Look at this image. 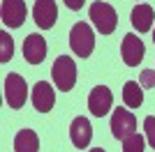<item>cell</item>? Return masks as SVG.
Here are the masks:
<instances>
[{"instance_id": "6da1fadb", "label": "cell", "mask_w": 155, "mask_h": 152, "mask_svg": "<svg viewBox=\"0 0 155 152\" xmlns=\"http://www.w3.org/2000/svg\"><path fill=\"white\" fill-rule=\"evenodd\" d=\"M70 49L74 51V55L79 58H91L93 49H95V32L88 23L79 21L72 25L70 30Z\"/></svg>"}, {"instance_id": "7a4b0ae2", "label": "cell", "mask_w": 155, "mask_h": 152, "mask_svg": "<svg viewBox=\"0 0 155 152\" xmlns=\"http://www.w3.org/2000/svg\"><path fill=\"white\" fill-rule=\"evenodd\" d=\"M51 76H53V83H56V88L60 92H70L77 85V62L70 55L56 58V62L51 67Z\"/></svg>"}, {"instance_id": "3957f363", "label": "cell", "mask_w": 155, "mask_h": 152, "mask_svg": "<svg viewBox=\"0 0 155 152\" xmlns=\"http://www.w3.org/2000/svg\"><path fill=\"white\" fill-rule=\"evenodd\" d=\"M91 21L97 28V32L111 35L118 25V14L109 2H102V0H100V2H93L91 5Z\"/></svg>"}, {"instance_id": "277c9868", "label": "cell", "mask_w": 155, "mask_h": 152, "mask_svg": "<svg viewBox=\"0 0 155 152\" xmlns=\"http://www.w3.org/2000/svg\"><path fill=\"white\" fill-rule=\"evenodd\" d=\"M28 99V85L21 74H7L5 76V101L9 108L19 111Z\"/></svg>"}, {"instance_id": "5b68a950", "label": "cell", "mask_w": 155, "mask_h": 152, "mask_svg": "<svg viewBox=\"0 0 155 152\" xmlns=\"http://www.w3.org/2000/svg\"><path fill=\"white\" fill-rule=\"evenodd\" d=\"M137 131V118L134 113H130L127 108H120L118 106L111 115V134H114V138L123 141L127 138L130 134Z\"/></svg>"}, {"instance_id": "8992f818", "label": "cell", "mask_w": 155, "mask_h": 152, "mask_svg": "<svg viewBox=\"0 0 155 152\" xmlns=\"http://www.w3.org/2000/svg\"><path fill=\"white\" fill-rule=\"evenodd\" d=\"M114 106V95L107 85H95L88 95V108L95 118H104Z\"/></svg>"}, {"instance_id": "52a82bcc", "label": "cell", "mask_w": 155, "mask_h": 152, "mask_svg": "<svg viewBox=\"0 0 155 152\" xmlns=\"http://www.w3.org/2000/svg\"><path fill=\"white\" fill-rule=\"evenodd\" d=\"M26 14H28V7L23 0H2L0 19L7 28H21L26 21Z\"/></svg>"}, {"instance_id": "ba28073f", "label": "cell", "mask_w": 155, "mask_h": 152, "mask_svg": "<svg viewBox=\"0 0 155 152\" xmlns=\"http://www.w3.org/2000/svg\"><path fill=\"white\" fill-rule=\"evenodd\" d=\"M143 53H146V46L134 32H130L123 37V44H120V55H123V62L127 67H137V65L143 60Z\"/></svg>"}, {"instance_id": "9c48e42d", "label": "cell", "mask_w": 155, "mask_h": 152, "mask_svg": "<svg viewBox=\"0 0 155 152\" xmlns=\"http://www.w3.org/2000/svg\"><path fill=\"white\" fill-rule=\"evenodd\" d=\"M32 106L37 108L39 113H49L53 108V104H56V90H53L51 83L46 81H37L35 85H32Z\"/></svg>"}, {"instance_id": "30bf717a", "label": "cell", "mask_w": 155, "mask_h": 152, "mask_svg": "<svg viewBox=\"0 0 155 152\" xmlns=\"http://www.w3.org/2000/svg\"><path fill=\"white\" fill-rule=\"evenodd\" d=\"M32 19H35V23H37L42 30L53 28L56 19H58V5H56L53 0H35V7H32Z\"/></svg>"}, {"instance_id": "8fae6325", "label": "cell", "mask_w": 155, "mask_h": 152, "mask_svg": "<svg viewBox=\"0 0 155 152\" xmlns=\"http://www.w3.org/2000/svg\"><path fill=\"white\" fill-rule=\"evenodd\" d=\"M46 39L42 37V35H28L26 39H23V58H26L28 65H39L42 60L46 58Z\"/></svg>"}, {"instance_id": "7c38bea8", "label": "cell", "mask_w": 155, "mask_h": 152, "mask_svg": "<svg viewBox=\"0 0 155 152\" xmlns=\"http://www.w3.org/2000/svg\"><path fill=\"white\" fill-rule=\"evenodd\" d=\"M70 138H72V145L79 147V150L88 147V143H91V138H93L91 120H88V118H84V115L74 118V120H72V125H70Z\"/></svg>"}, {"instance_id": "4fadbf2b", "label": "cell", "mask_w": 155, "mask_h": 152, "mask_svg": "<svg viewBox=\"0 0 155 152\" xmlns=\"http://www.w3.org/2000/svg\"><path fill=\"white\" fill-rule=\"evenodd\" d=\"M130 21L134 25V30L139 32H148L153 28V21H155V12L150 5H137L130 14Z\"/></svg>"}, {"instance_id": "5bb4252c", "label": "cell", "mask_w": 155, "mask_h": 152, "mask_svg": "<svg viewBox=\"0 0 155 152\" xmlns=\"http://www.w3.org/2000/svg\"><path fill=\"white\" fill-rule=\"evenodd\" d=\"M14 152H39V138L32 129H21L14 136Z\"/></svg>"}, {"instance_id": "9a60e30c", "label": "cell", "mask_w": 155, "mask_h": 152, "mask_svg": "<svg viewBox=\"0 0 155 152\" xmlns=\"http://www.w3.org/2000/svg\"><path fill=\"white\" fill-rule=\"evenodd\" d=\"M123 101L127 108H139L143 104V92H141V83L127 81L123 85Z\"/></svg>"}, {"instance_id": "2e32d148", "label": "cell", "mask_w": 155, "mask_h": 152, "mask_svg": "<svg viewBox=\"0 0 155 152\" xmlns=\"http://www.w3.org/2000/svg\"><path fill=\"white\" fill-rule=\"evenodd\" d=\"M14 55V39L9 37V32H0V62H9Z\"/></svg>"}, {"instance_id": "e0dca14e", "label": "cell", "mask_w": 155, "mask_h": 152, "mask_svg": "<svg viewBox=\"0 0 155 152\" xmlns=\"http://www.w3.org/2000/svg\"><path fill=\"white\" fill-rule=\"evenodd\" d=\"M143 143L146 138L141 134H130L127 138H123V152H143Z\"/></svg>"}, {"instance_id": "ac0fdd59", "label": "cell", "mask_w": 155, "mask_h": 152, "mask_svg": "<svg viewBox=\"0 0 155 152\" xmlns=\"http://www.w3.org/2000/svg\"><path fill=\"white\" fill-rule=\"evenodd\" d=\"M143 134H146L148 145L155 150V118H153V115H148V118L143 120Z\"/></svg>"}, {"instance_id": "d6986e66", "label": "cell", "mask_w": 155, "mask_h": 152, "mask_svg": "<svg viewBox=\"0 0 155 152\" xmlns=\"http://www.w3.org/2000/svg\"><path fill=\"white\" fill-rule=\"evenodd\" d=\"M139 83H141V88H155V71L143 69L141 76H139Z\"/></svg>"}, {"instance_id": "ffe728a7", "label": "cell", "mask_w": 155, "mask_h": 152, "mask_svg": "<svg viewBox=\"0 0 155 152\" xmlns=\"http://www.w3.org/2000/svg\"><path fill=\"white\" fill-rule=\"evenodd\" d=\"M84 2H86V0H65V5L70 7V9H74V12H77V9H81V7H84Z\"/></svg>"}, {"instance_id": "44dd1931", "label": "cell", "mask_w": 155, "mask_h": 152, "mask_svg": "<svg viewBox=\"0 0 155 152\" xmlns=\"http://www.w3.org/2000/svg\"><path fill=\"white\" fill-rule=\"evenodd\" d=\"M91 152H104V150H102V147H93Z\"/></svg>"}, {"instance_id": "7402d4cb", "label": "cell", "mask_w": 155, "mask_h": 152, "mask_svg": "<svg viewBox=\"0 0 155 152\" xmlns=\"http://www.w3.org/2000/svg\"><path fill=\"white\" fill-rule=\"evenodd\" d=\"M153 42H155V28H153Z\"/></svg>"}]
</instances>
